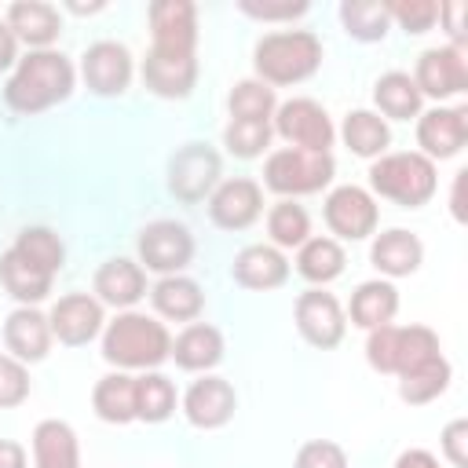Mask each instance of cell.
<instances>
[{"mask_svg": "<svg viewBox=\"0 0 468 468\" xmlns=\"http://www.w3.org/2000/svg\"><path fill=\"white\" fill-rule=\"evenodd\" d=\"M73 66L66 55L58 51H29L26 58H18L4 99L15 113H40L55 102H66L73 91Z\"/></svg>", "mask_w": 468, "mask_h": 468, "instance_id": "1", "label": "cell"}, {"mask_svg": "<svg viewBox=\"0 0 468 468\" xmlns=\"http://www.w3.org/2000/svg\"><path fill=\"white\" fill-rule=\"evenodd\" d=\"M168 355H172V336L150 314L124 311L102 333V358L117 369H154Z\"/></svg>", "mask_w": 468, "mask_h": 468, "instance_id": "2", "label": "cell"}, {"mask_svg": "<svg viewBox=\"0 0 468 468\" xmlns=\"http://www.w3.org/2000/svg\"><path fill=\"white\" fill-rule=\"evenodd\" d=\"M252 66L267 88L271 84H300L322 66V40L311 29L267 33L252 51Z\"/></svg>", "mask_w": 468, "mask_h": 468, "instance_id": "3", "label": "cell"}, {"mask_svg": "<svg viewBox=\"0 0 468 468\" xmlns=\"http://www.w3.org/2000/svg\"><path fill=\"white\" fill-rule=\"evenodd\" d=\"M369 186L402 205V208H420L424 201H431L439 179H435V161H428L424 154L417 150H406V154H380L373 165H369Z\"/></svg>", "mask_w": 468, "mask_h": 468, "instance_id": "4", "label": "cell"}, {"mask_svg": "<svg viewBox=\"0 0 468 468\" xmlns=\"http://www.w3.org/2000/svg\"><path fill=\"white\" fill-rule=\"evenodd\" d=\"M336 165L333 154H311V150H274L263 165V183L282 194V197H296V194H318L329 179H333Z\"/></svg>", "mask_w": 468, "mask_h": 468, "instance_id": "5", "label": "cell"}, {"mask_svg": "<svg viewBox=\"0 0 468 468\" xmlns=\"http://www.w3.org/2000/svg\"><path fill=\"white\" fill-rule=\"evenodd\" d=\"M274 132L289 146L311 150V154H329V146L336 139L329 113L314 99H289V102H282L278 113H274Z\"/></svg>", "mask_w": 468, "mask_h": 468, "instance_id": "6", "label": "cell"}, {"mask_svg": "<svg viewBox=\"0 0 468 468\" xmlns=\"http://www.w3.org/2000/svg\"><path fill=\"white\" fill-rule=\"evenodd\" d=\"M216 183H219V154L212 146L186 143L183 150L172 154V161H168V190L179 201L194 205L205 194H212Z\"/></svg>", "mask_w": 468, "mask_h": 468, "instance_id": "7", "label": "cell"}, {"mask_svg": "<svg viewBox=\"0 0 468 468\" xmlns=\"http://www.w3.org/2000/svg\"><path fill=\"white\" fill-rule=\"evenodd\" d=\"M139 260L146 263V271H157L165 278L179 274L194 260V238L176 219H154L139 230Z\"/></svg>", "mask_w": 468, "mask_h": 468, "instance_id": "8", "label": "cell"}, {"mask_svg": "<svg viewBox=\"0 0 468 468\" xmlns=\"http://www.w3.org/2000/svg\"><path fill=\"white\" fill-rule=\"evenodd\" d=\"M143 84L161 99H186L197 84V58L194 51L150 48L143 58Z\"/></svg>", "mask_w": 468, "mask_h": 468, "instance_id": "9", "label": "cell"}, {"mask_svg": "<svg viewBox=\"0 0 468 468\" xmlns=\"http://www.w3.org/2000/svg\"><path fill=\"white\" fill-rule=\"evenodd\" d=\"M420 99L431 95V99H450V95H461L468 88V58H464V48H428L420 58H417V77H413Z\"/></svg>", "mask_w": 468, "mask_h": 468, "instance_id": "10", "label": "cell"}, {"mask_svg": "<svg viewBox=\"0 0 468 468\" xmlns=\"http://www.w3.org/2000/svg\"><path fill=\"white\" fill-rule=\"evenodd\" d=\"M296 329H300V336L311 347H322V351L325 347H336L344 340V329H347L336 296L325 292V289L300 292V300H296Z\"/></svg>", "mask_w": 468, "mask_h": 468, "instance_id": "11", "label": "cell"}, {"mask_svg": "<svg viewBox=\"0 0 468 468\" xmlns=\"http://www.w3.org/2000/svg\"><path fill=\"white\" fill-rule=\"evenodd\" d=\"M468 139V110L464 106H435L428 113H420L417 121V143L428 161H446L453 154H461Z\"/></svg>", "mask_w": 468, "mask_h": 468, "instance_id": "12", "label": "cell"}, {"mask_svg": "<svg viewBox=\"0 0 468 468\" xmlns=\"http://www.w3.org/2000/svg\"><path fill=\"white\" fill-rule=\"evenodd\" d=\"M325 223L333 234L358 241L377 230V201L362 186H336L325 197Z\"/></svg>", "mask_w": 468, "mask_h": 468, "instance_id": "13", "label": "cell"}, {"mask_svg": "<svg viewBox=\"0 0 468 468\" xmlns=\"http://www.w3.org/2000/svg\"><path fill=\"white\" fill-rule=\"evenodd\" d=\"M263 212V190L256 179H227L208 197V216L223 230H245Z\"/></svg>", "mask_w": 468, "mask_h": 468, "instance_id": "14", "label": "cell"}, {"mask_svg": "<svg viewBox=\"0 0 468 468\" xmlns=\"http://www.w3.org/2000/svg\"><path fill=\"white\" fill-rule=\"evenodd\" d=\"M80 73L95 95H121L132 80V55L117 40H99L84 51Z\"/></svg>", "mask_w": 468, "mask_h": 468, "instance_id": "15", "label": "cell"}, {"mask_svg": "<svg viewBox=\"0 0 468 468\" xmlns=\"http://www.w3.org/2000/svg\"><path fill=\"white\" fill-rule=\"evenodd\" d=\"M48 325H51V336H58L69 347H80L102 329V303L88 292H69L51 307Z\"/></svg>", "mask_w": 468, "mask_h": 468, "instance_id": "16", "label": "cell"}, {"mask_svg": "<svg viewBox=\"0 0 468 468\" xmlns=\"http://www.w3.org/2000/svg\"><path fill=\"white\" fill-rule=\"evenodd\" d=\"M234 406H238V395L223 377H201L183 395L186 420L194 428H205V431L208 428H223L234 417Z\"/></svg>", "mask_w": 468, "mask_h": 468, "instance_id": "17", "label": "cell"}, {"mask_svg": "<svg viewBox=\"0 0 468 468\" xmlns=\"http://www.w3.org/2000/svg\"><path fill=\"white\" fill-rule=\"evenodd\" d=\"M154 48L194 51L197 44V7L190 0H154L150 4Z\"/></svg>", "mask_w": 468, "mask_h": 468, "instance_id": "18", "label": "cell"}, {"mask_svg": "<svg viewBox=\"0 0 468 468\" xmlns=\"http://www.w3.org/2000/svg\"><path fill=\"white\" fill-rule=\"evenodd\" d=\"M51 340L55 336H51L48 318L40 311H33V307H18L4 322V344H7L11 358H18L22 366L26 362H40L51 351Z\"/></svg>", "mask_w": 468, "mask_h": 468, "instance_id": "19", "label": "cell"}, {"mask_svg": "<svg viewBox=\"0 0 468 468\" xmlns=\"http://www.w3.org/2000/svg\"><path fill=\"white\" fill-rule=\"evenodd\" d=\"M230 274L241 289H278L289 278V263L274 245H249L234 256Z\"/></svg>", "mask_w": 468, "mask_h": 468, "instance_id": "20", "label": "cell"}, {"mask_svg": "<svg viewBox=\"0 0 468 468\" xmlns=\"http://www.w3.org/2000/svg\"><path fill=\"white\" fill-rule=\"evenodd\" d=\"M95 292H99V303H110V307H132L146 296V274L139 263L117 256V260H106L99 271H95Z\"/></svg>", "mask_w": 468, "mask_h": 468, "instance_id": "21", "label": "cell"}, {"mask_svg": "<svg viewBox=\"0 0 468 468\" xmlns=\"http://www.w3.org/2000/svg\"><path fill=\"white\" fill-rule=\"evenodd\" d=\"M369 260H373V267H377L380 274H388V278H406V274H413V271L420 267L424 245H420L417 234L395 227V230L377 234V241H373V249H369Z\"/></svg>", "mask_w": 468, "mask_h": 468, "instance_id": "22", "label": "cell"}, {"mask_svg": "<svg viewBox=\"0 0 468 468\" xmlns=\"http://www.w3.org/2000/svg\"><path fill=\"white\" fill-rule=\"evenodd\" d=\"M7 29L15 33V40L48 51V44L58 37V11L44 0H18L7 7Z\"/></svg>", "mask_w": 468, "mask_h": 468, "instance_id": "23", "label": "cell"}, {"mask_svg": "<svg viewBox=\"0 0 468 468\" xmlns=\"http://www.w3.org/2000/svg\"><path fill=\"white\" fill-rule=\"evenodd\" d=\"M37 468H80V446L66 420H40L33 428Z\"/></svg>", "mask_w": 468, "mask_h": 468, "instance_id": "24", "label": "cell"}, {"mask_svg": "<svg viewBox=\"0 0 468 468\" xmlns=\"http://www.w3.org/2000/svg\"><path fill=\"white\" fill-rule=\"evenodd\" d=\"M172 358L179 369H212L223 358V336L208 322H190L172 340Z\"/></svg>", "mask_w": 468, "mask_h": 468, "instance_id": "25", "label": "cell"}, {"mask_svg": "<svg viewBox=\"0 0 468 468\" xmlns=\"http://www.w3.org/2000/svg\"><path fill=\"white\" fill-rule=\"evenodd\" d=\"M150 300H154L157 314H165V318H172V322H194V318L201 314V307H205L201 285H197L194 278H183V274L161 278V282L154 285Z\"/></svg>", "mask_w": 468, "mask_h": 468, "instance_id": "26", "label": "cell"}, {"mask_svg": "<svg viewBox=\"0 0 468 468\" xmlns=\"http://www.w3.org/2000/svg\"><path fill=\"white\" fill-rule=\"evenodd\" d=\"M399 311V289L391 282H362L351 296V322L358 329H380V325H391Z\"/></svg>", "mask_w": 468, "mask_h": 468, "instance_id": "27", "label": "cell"}, {"mask_svg": "<svg viewBox=\"0 0 468 468\" xmlns=\"http://www.w3.org/2000/svg\"><path fill=\"white\" fill-rule=\"evenodd\" d=\"M0 282H4V289H7L22 307L40 303V300L51 292V274H44V271L33 267L29 260H22L15 249H7V252L0 256Z\"/></svg>", "mask_w": 468, "mask_h": 468, "instance_id": "28", "label": "cell"}, {"mask_svg": "<svg viewBox=\"0 0 468 468\" xmlns=\"http://www.w3.org/2000/svg\"><path fill=\"white\" fill-rule=\"evenodd\" d=\"M91 406L106 424H128L135 420V377L128 373H110L95 384Z\"/></svg>", "mask_w": 468, "mask_h": 468, "instance_id": "29", "label": "cell"}, {"mask_svg": "<svg viewBox=\"0 0 468 468\" xmlns=\"http://www.w3.org/2000/svg\"><path fill=\"white\" fill-rule=\"evenodd\" d=\"M340 135H344L347 150L358 154V157H380L388 150V143H391V132H388L384 117H377L373 110H351L344 117Z\"/></svg>", "mask_w": 468, "mask_h": 468, "instance_id": "30", "label": "cell"}, {"mask_svg": "<svg viewBox=\"0 0 468 468\" xmlns=\"http://www.w3.org/2000/svg\"><path fill=\"white\" fill-rule=\"evenodd\" d=\"M373 99H377L380 113L384 117H395V121H410V117L420 113V91H417L413 77L410 73H399V69H391V73H384L377 80Z\"/></svg>", "mask_w": 468, "mask_h": 468, "instance_id": "31", "label": "cell"}, {"mask_svg": "<svg viewBox=\"0 0 468 468\" xmlns=\"http://www.w3.org/2000/svg\"><path fill=\"white\" fill-rule=\"evenodd\" d=\"M344 263H347L344 260V249L333 238H307L300 245V256H296V271L307 282H314V285H325V282L340 278L344 274Z\"/></svg>", "mask_w": 468, "mask_h": 468, "instance_id": "32", "label": "cell"}, {"mask_svg": "<svg viewBox=\"0 0 468 468\" xmlns=\"http://www.w3.org/2000/svg\"><path fill=\"white\" fill-rule=\"evenodd\" d=\"M439 351V336L428 325H399L395 329V373L406 377L428 362H435Z\"/></svg>", "mask_w": 468, "mask_h": 468, "instance_id": "33", "label": "cell"}, {"mask_svg": "<svg viewBox=\"0 0 468 468\" xmlns=\"http://www.w3.org/2000/svg\"><path fill=\"white\" fill-rule=\"evenodd\" d=\"M172 410H176V388L165 373L135 377V420L161 424L172 417Z\"/></svg>", "mask_w": 468, "mask_h": 468, "instance_id": "34", "label": "cell"}, {"mask_svg": "<svg viewBox=\"0 0 468 468\" xmlns=\"http://www.w3.org/2000/svg\"><path fill=\"white\" fill-rule=\"evenodd\" d=\"M11 249H15L22 260H29L33 267H40L44 274H51V278L62 271V260H66V249H62L58 234L48 230V227H26V230L15 238Z\"/></svg>", "mask_w": 468, "mask_h": 468, "instance_id": "35", "label": "cell"}, {"mask_svg": "<svg viewBox=\"0 0 468 468\" xmlns=\"http://www.w3.org/2000/svg\"><path fill=\"white\" fill-rule=\"evenodd\" d=\"M340 22L344 29L355 37V40H384L391 18H388V7L380 0H344L340 4Z\"/></svg>", "mask_w": 468, "mask_h": 468, "instance_id": "36", "label": "cell"}, {"mask_svg": "<svg viewBox=\"0 0 468 468\" xmlns=\"http://www.w3.org/2000/svg\"><path fill=\"white\" fill-rule=\"evenodd\" d=\"M267 234L278 249H300L311 234V216L296 201H278L267 212Z\"/></svg>", "mask_w": 468, "mask_h": 468, "instance_id": "37", "label": "cell"}, {"mask_svg": "<svg viewBox=\"0 0 468 468\" xmlns=\"http://www.w3.org/2000/svg\"><path fill=\"white\" fill-rule=\"evenodd\" d=\"M446 384H450V362L439 355L435 362H428V366H420V369L399 377V395H402L406 402L420 406V402L439 399V395L446 391Z\"/></svg>", "mask_w": 468, "mask_h": 468, "instance_id": "38", "label": "cell"}, {"mask_svg": "<svg viewBox=\"0 0 468 468\" xmlns=\"http://www.w3.org/2000/svg\"><path fill=\"white\" fill-rule=\"evenodd\" d=\"M227 102H230V117L234 121H271L274 88H267L263 80H238Z\"/></svg>", "mask_w": 468, "mask_h": 468, "instance_id": "39", "label": "cell"}, {"mask_svg": "<svg viewBox=\"0 0 468 468\" xmlns=\"http://www.w3.org/2000/svg\"><path fill=\"white\" fill-rule=\"evenodd\" d=\"M223 143L234 157H256L271 143V124L267 121H234L223 128Z\"/></svg>", "mask_w": 468, "mask_h": 468, "instance_id": "40", "label": "cell"}, {"mask_svg": "<svg viewBox=\"0 0 468 468\" xmlns=\"http://www.w3.org/2000/svg\"><path fill=\"white\" fill-rule=\"evenodd\" d=\"M384 7H388V18L399 22L406 33H428L439 18V4L431 0H391Z\"/></svg>", "mask_w": 468, "mask_h": 468, "instance_id": "41", "label": "cell"}, {"mask_svg": "<svg viewBox=\"0 0 468 468\" xmlns=\"http://www.w3.org/2000/svg\"><path fill=\"white\" fill-rule=\"evenodd\" d=\"M29 399V373L18 358L0 355V410L22 406Z\"/></svg>", "mask_w": 468, "mask_h": 468, "instance_id": "42", "label": "cell"}, {"mask_svg": "<svg viewBox=\"0 0 468 468\" xmlns=\"http://www.w3.org/2000/svg\"><path fill=\"white\" fill-rule=\"evenodd\" d=\"M292 468H347V453L329 439H311L296 450Z\"/></svg>", "mask_w": 468, "mask_h": 468, "instance_id": "43", "label": "cell"}, {"mask_svg": "<svg viewBox=\"0 0 468 468\" xmlns=\"http://www.w3.org/2000/svg\"><path fill=\"white\" fill-rule=\"evenodd\" d=\"M395 329H399V325L369 329L366 358H369V366H373V369H380V373H395Z\"/></svg>", "mask_w": 468, "mask_h": 468, "instance_id": "44", "label": "cell"}, {"mask_svg": "<svg viewBox=\"0 0 468 468\" xmlns=\"http://www.w3.org/2000/svg\"><path fill=\"white\" fill-rule=\"evenodd\" d=\"M249 18L260 22H278V18H296L307 11V0H241L238 4Z\"/></svg>", "mask_w": 468, "mask_h": 468, "instance_id": "45", "label": "cell"}, {"mask_svg": "<svg viewBox=\"0 0 468 468\" xmlns=\"http://www.w3.org/2000/svg\"><path fill=\"white\" fill-rule=\"evenodd\" d=\"M442 453L453 468H468V420H450L442 428Z\"/></svg>", "mask_w": 468, "mask_h": 468, "instance_id": "46", "label": "cell"}, {"mask_svg": "<svg viewBox=\"0 0 468 468\" xmlns=\"http://www.w3.org/2000/svg\"><path fill=\"white\" fill-rule=\"evenodd\" d=\"M464 11H468L464 4H442V7H439V18L446 22V33H450L453 48H461V44H464V37H468V33H464V22H461V18H464Z\"/></svg>", "mask_w": 468, "mask_h": 468, "instance_id": "47", "label": "cell"}, {"mask_svg": "<svg viewBox=\"0 0 468 468\" xmlns=\"http://www.w3.org/2000/svg\"><path fill=\"white\" fill-rule=\"evenodd\" d=\"M15 51H18V40H15V33L7 29V22H0V73L15 66Z\"/></svg>", "mask_w": 468, "mask_h": 468, "instance_id": "48", "label": "cell"}, {"mask_svg": "<svg viewBox=\"0 0 468 468\" xmlns=\"http://www.w3.org/2000/svg\"><path fill=\"white\" fill-rule=\"evenodd\" d=\"M0 468H26V450L11 439H0Z\"/></svg>", "mask_w": 468, "mask_h": 468, "instance_id": "49", "label": "cell"}, {"mask_svg": "<svg viewBox=\"0 0 468 468\" xmlns=\"http://www.w3.org/2000/svg\"><path fill=\"white\" fill-rule=\"evenodd\" d=\"M395 468H439V461L428 450H406V453H399Z\"/></svg>", "mask_w": 468, "mask_h": 468, "instance_id": "50", "label": "cell"}, {"mask_svg": "<svg viewBox=\"0 0 468 468\" xmlns=\"http://www.w3.org/2000/svg\"><path fill=\"white\" fill-rule=\"evenodd\" d=\"M464 176H468V172H457V176H453V216H457V219H464V205H461V186H464Z\"/></svg>", "mask_w": 468, "mask_h": 468, "instance_id": "51", "label": "cell"}]
</instances>
